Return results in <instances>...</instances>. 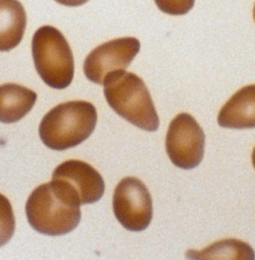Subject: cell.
<instances>
[{
  "instance_id": "cell-1",
  "label": "cell",
  "mask_w": 255,
  "mask_h": 260,
  "mask_svg": "<svg viewBox=\"0 0 255 260\" xmlns=\"http://www.w3.org/2000/svg\"><path fill=\"white\" fill-rule=\"evenodd\" d=\"M80 203L60 182L37 186L26 203L27 219L36 232L50 236L69 234L81 220Z\"/></svg>"
},
{
  "instance_id": "cell-2",
  "label": "cell",
  "mask_w": 255,
  "mask_h": 260,
  "mask_svg": "<svg viewBox=\"0 0 255 260\" xmlns=\"http://www.w3.org/2000/svg\"><path fill=\"white\" fill-rule=\"evenodd\" d=\"M103 85L108 104L118 115L142 130H157L160 120L153 99L138 75L119 70L109 74Z\"/></svg>"
},
{
  "instance_id": "cell-3",
  "label": "cell",
  "mask_w": 255,
  "mask_h": 260,
  "mask_svg": "<svg viewBox=\"0 0 255 260\" xmlns=\"http://www.w3.org/2000/svg\"><path fill=\"white\" fill-rule=\"evenodd\" d=\"M97 119V110L90 102L62 103L43 117L39 136L49 149L64 151L86 141L95 130Z\"/></svg>"
},
{
  "instance_id": "cell-4",
  "label": "cell",
  "mask_w": 255,
  "mask_h": 260,
  "mask_svg": "<svg viewBox=\"0 0 255 260\" xmlns=\"http://www.w3.org/2000/svg\"><path fill=\"white\" fill-rule=\"evenodd\" d=\"M32 55L39 76L49 87L65 89L74 78V57L64 35L55 27H40L32 39Z\"/></svg>"
},
{
  "instance_id": "cell-5",
  "label": "cell",
  "mask_w": 255,
  "mask_h": 260,
  "mask_svg": "<svg viewBox=\"0 0 255 260\" xmlns=\"http://www.w3.org/2000/svg\"><path fill=\"white\" fill-rule=\"evenodd\" d=\"M204 130L192 115L181 113L171 122L166 149L176 167L184 170L198 167L204 158Z\"/></svg>"
},
{
  "instance_id": "cell-6",
  "label": "cell",
  "mask_w": 255,
  "mask_h": 260,
  "mask_svg": "<svg viewBox=\"0 0 255 260\" xmlns=\"http://www.w3.org/2000/svg\"><path fill=\"white\" fill-rule=\"evenodd\" d=\"M113 209L119 222L130 232H143L152 221L153 202L147 186L128 177L116 186Z\"/></svg>"
},
{
  "instance_id": "cell-7",
  "label": "cell",
  "mask_w": 255,
  "mask_h": 260,
  "mask_svg": "<svg viewBox=\"0 0 255 260\" xmlns=\"http://www.w3.org/2000/svg\"><path fill=\"white\" fill-rule=\"evenodd\" d=\"M140 48L141 43L135 37H123L103 43L86 57L84 73L91 82L103 85L109 74L126 70L140 52Z\"/></svg>"
},
{
  "instance_id": "cell-8",
  "label": "cell",
  "mask_w": 255,
  "mask_h": 260,
  "mask_svg": "<svg viewBox=\"0 0 255 260\" xmlns=\"http://www.w3.org/2000/svg\"><path fill=\"white\" fill-rule=\"evenodd\" d=\"M52 181L64 184L75 194L81 205L100 201L105 192L101 175L92 166L79 159H69L60 164L53 172Z\"/></svg>"
},
{
  "instance_id": "cell-9",
  "label": "cell",
  "mask_w": 255,
  "mask_h": 260,
  "mask_svg": "<svg viewBox=\"0 0 255 260\" xmlns=\"http://www.w3.org/2000/svg\"><path fill=\"white\" fill-rule=\"evenodd\" d=\"M217 123L230 129L255 128V84L239 89L221 108Z\"/></svg>"
},
{
  "instance_id": "cell-10",
  "label": "cell",
  "mask_w": 255,
  "mask_h": 260,
  "mask_svg": "<svg viewBox=\"0 0 255 260\" xmlns=\"http://www.w3.org/2000/svg\"><path fill=\"white\" fill-rule=\"evenodd\" d=\"M26 11L18 0H0V51L19 45L25 32Z\"/></svg>"
},
{
  "instance_id": "cell-11",
  "label": "cell",
  "mask_w": 255,
  "mask_h": 260,
  "mask_svg": "<svg viewBox=\"0 0 255 260\" xmlns=\"http://www.w3.org/2000/svg\"><path fill=\"white\" fill-rule=\"evenodd\" d=\"M37 94L14 83L0 85V122L11 124L20 121L32 110Z\"/></svg>"
},
{
  "instance_id": "cell-12",
  "label": "cell",
  "mask_w": 255,
  "mask_h": 260,
  "mask_svg": "<svg viewBox=\"0 0 255 260\" xmlns=\"http://www.w3.org/2000/svg\"><path fill=\"white\" fill-rule=\"evenodd\" d=\"M187 256L195 259H254V251L245 242L236 239L221 240L202 251H189Z\"/></svg>"
},
{
  "instance_id": "cell-13",
  "label": "cell",
  "mask_w": 255,
  "mask_h": 260,
  "mask_svg": "<svg viewBox=\"0 0 255 260\" xmlns=\"http://www.w3.org/2000/svg\"><path fill=\"white\" fill-rule=\"evenodd\" d=\"M15 232V217L9 200L0 193V247L5 245Z\"/></svg>"
},
{
  "instance_id": "cell-14",
  "label": "cell",
  "mask_w": 255,
  "mask_h": 260,
  "mask_svg": "<svg viewBox=\"0 0 255 260\" xmlns=\"http://www.w3.org/2000/svg\"><path fill=\"white\" fill-rule=\"evenodd\" d=\"M196 0H154L161 11L170 15H184L192 10Z\"/></svg>"
},
{
  "instance_id": "cell-15",
  "label": "cell",
  "mask_w": 255,
  "mask_h": 260,
  "mask_svg": "<svg viewBox=\"0 0 255 260\" xmlns=\"http://www.w3.org/2000/svg\"><path fill=\"white\" fill-rule=\"evenodd\" d=\"M55 1L62 4V5H65V6L76 7V6H81V5L85 4L89 0H55Z\"/></svg>"
},
{
  "instance_id": "cell-16",
  "label": "cell",
  "mask_w": 255,
  "mask_h": 260,
  "mask_svg": "<svg viewBox=\"0 0 255 260\" xmlns=\"http://www.w3.org/2000/svg\"><path fill=\"white\" fill-rule=\"evenodd\" d=\"M252 164H253V167L255 169V147L253 149V152H252Z\"/></svg>"
},
{
  "instance_id": "cell-17",
  "label": "cell",
  "mask_w": 255,
  "mask_h": 260,
  "mask_svg": "<svg viewBox=\"0 0 255 260\" xmlns=\"http://www.w3.org/2000/svg\"><path fill=\"white\" fill-rule=\"evenodd\" d=\"M253 18H254V21H255V4H254V8H253Z\"/></svg>"
}]
</instances>
